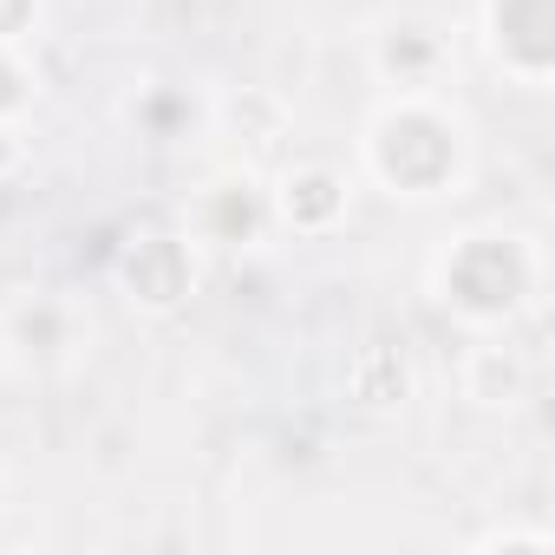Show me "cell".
<instances>
[{
  "mask_svg": "<svg viewBox=\"0 0 555 555\" xmlns=\"http://www.w3.org/2000/svg\"><path fill=\"white\" fill-rule=\"evenodd\" d=\"M496 53L542 79L555 60V0H496Z\"/></svg>",
  "mask_w": 555,
  "mask_h": 555,
  "instance_id": "3957f363",
  "label": "cell"
},
{
  "mask_svg": "<svg viewBox=\"0 0 555 555\" xmlns=\"http://www.w3.org/2000/svg\"><path fill=\"white\" fill-rule=\"evenodd\" d=\"M255 229H261V196L248 183H222L209 196V235L216 242H255Z\"/></svg>",
  "mask_w": 555,
  "mask_h": 555,
  "instance_id": "52a82bcc",
  "label": "cell"
},
{
  "mask_svg": "<svg viewBox=\"0 0 555 555\" xmlns=\"http://www.w3.org/2000/svg\"><path fill=\"white\" fill-rule=\"evenodd\" d=\"M347 209V183L334 177V170H295L288 183H282V216L295 222V229H327L334 216Z\"/></svg>",
  "mask_w": 555,
  "mask_h": 555,
  "instance_id": "5b68a950",
  "label": "cell"
},
{
  "mask_svg": "<svg viewBox=\"0 0 555 555\" xmlns=\"http://www.w3.org/2000/svg\"><path fill=\"white\" fill-rule=\"evenodd\" d=\"M125 282L144 308H177L190 295V248L177 235H144L125 255Z\"/></svg>",
  "mask_w": 555,
  "mask_h": 555,
  "instance_id": "277c9868",
  "label": "cell"
},
{
  "mask_svg": "<svg viewBox=\"0 0 555 555\" xmlns=\"http://www.w3.org/2000/svg\"><path fill=\"white\" fill-rule=\"evenodd\" d=\"M444 288H451V301H457L464 314L496 321V314H509V308L529 295V255H522L509 235H477V242H464V248L451 255Z\"/></svg>",
  "mask_w": 555,
  "mask_h": 555,
  "instance_id": "7a4b0ae2",
  "label": "cell"
},
{
  "mask_svg": "<svg viewBox=\"0 0 555 555\" xmlns=\"http://www.w3.org/2000/svg\"><path fill=\"white\" fill-rule=\"evenodd\" d=\"M21 334H27V340H40V347H53V340H60V314H53V308H40V314H27V321H21Z\"/></svg>",
  "mask_w": 555,
  "mask_h": 555,
  "instance_id": "7c38bea8",
  "label": "cell"
},
{
  "mask_svg": "<svg viewBox=\"0 0 555 555\" xmlns=\"http://www.w3.org/2000/svg\"><path fill=\"white\" fill-rule=\"evenodd\" d=\"M379 66H386L392 79H425V73L438 66V40H431L425 27H392L386 47H379Z\"/></svg>",
  "mask_w": 555,
  "mask_h": 555,
  "instance_id": "ba28073f",
  "label": "cell"
},
{
  "mask_svg": "<svg viewBox=\"0 0 555 555\" xmlns=\"http://www.w3.org/2000/svg\"><path fill=\"white\" fill-rule=\"evenodd\" d=\"M516 386H522V366L503 347H483L470 360V399H516Z\"/></svg>",
  "mask_w": 555,
  "mask_h": 555,
  "instance_id": "9c48e42d",
  "label": "cell"
},
{
  "mask_svg": "<svg viewBox=\"0 0 555 555\" xmlns=\"http://www.w3.org/2000/svg\"><path fill=\"white\" fill-rule=\"evenodd\" d=\"M34 27V0H0V40H14Z\"/></svg>",
  "mask_w": 555,
  "mask_h": 555,
  "instance_id": "30bf717a",
  "label": "cell"
},
{
  "mask_svg": "<svg viewBox=\"0 0 555 555\" xmlns=\"http://www.w3.org/2000/svg\"><path fill=\"white\" fill-rule=\"evenodd\" d=\"M21 99H27V79L14 73V60H0V118H8Z\"/></svg>",
  "mask_w": 555,
  "mask_h": 555,
  "instance_id": "8fae6325",
  "label": "cell"
},
{
  "mask_svg": "<svg viewBox=\"0 0 555 555\" xmlns=\"http://www.w3.org/2000/svg\"><path fill=\"white\" fill-rule=\"evenodd\" d=\"M347 392H353V405H366V412L399 405V399L412 392L405 353H399V347H366V353L353 360V373H347Z\"/></svg>",
  "mask_w": 555,
  "mask_h": 555,
  "instance_id": "8992f818",
  "label": "cell"
},
{
  "mask_svg": "<svg viewBox=\"0 0 555 555\" xmlns=\"http://www.w3.org/2000/svg\"><path fill=\"white\" fill-rule=\"evenodd\" d=\"M8 157H14V151H8V138H0V170H8Z\"/></svg>",
  "mask_w": 555,
  "mask_h": 555,
  "instance_id": "4fadbf2b",
  "label": "cell"
},
{
  "mask_svg": "<svg viewBox=\"0 0 555 555\" xmlns=\"http://www.w3.org/2000/svg\"><path fill=\"white\" fill-rule=\"evenodd\" d=\"M373 164H379V177L392 183V190H405V196H431V190H444L451 183V170H457V138H451V125L438 118V112H392V118H379V131H373Z\"/></svg>",
  "mask_w": 555,
  "mask_h": 555,
  "instance_id": "6da1fadb",
  "label": "cell"
}]
</instances>
